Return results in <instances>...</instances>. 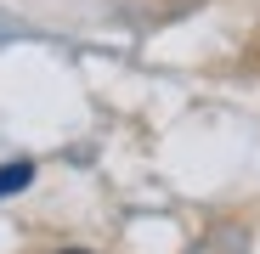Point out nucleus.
Returning a JSON list of instances; mask_svg holds the SVG:
<instances>
[{"mask_svg": "<svg viewBox=\"0 0 260 254\" xmlns=\"http://www.w3.org/2000/svg\"><path fill=\"white\" fill-rule=\"evenodd\" d=\"M28 181H34V164H28V158H17V164H0V198L23 192Z\"/></svg>", "mask_w": 260, "mask_h": 254, "instance_id": "1", "label": "nucleus"}, {"mask_svg": "<svg viewBox=\"0 0 260 254\" xmlns=\"http://www.w3.org/2000/svg\"><path fill=\"white\" fill-rule=\"evenodd\" d=\"M62 254H85V248H62Z\"/></svg>", "mask_w": 260, "mask_h": 254, "instance_id": "2", "label": "nucleus"}]
</instances>
